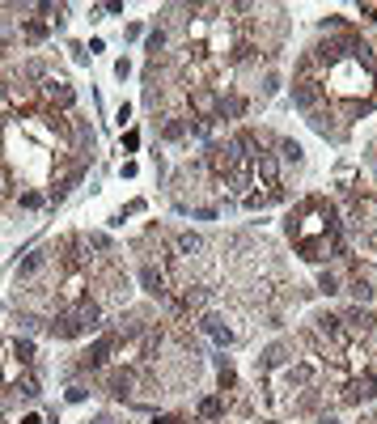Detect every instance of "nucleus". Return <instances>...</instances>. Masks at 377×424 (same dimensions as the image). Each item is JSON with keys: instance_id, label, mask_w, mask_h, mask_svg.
<instances>
[{"instance_id": "9d476101", "label": "nucleus", "mask_w": 377, "mask_h": 424, "mask_svg": "<svg viewBox=\"0 0 377 424\" xmlns=\"http://www.w3.org/2000/svg\"><path fill=\"white\" fill-rule=\"evenodd\" d=\"M187 136H191V119L170 115V119L161 123V140H170V144H174V140H187Z\"/></svg>"}, {"instance_id": "f257e3e1", "label": "nucleus", "mask_w": 377, "mask_h": 424, "mask_svg": "<svg viewBox=\"0 0 377 424\" xmlns=\"http://www.w3.org/2000/svg\"><path fill=\"white\" fill-rule=\"evenodd\" d=\"M344 293H352L356 302H361V297H365V302H373V297H377V268L356 263V268H352V276L344 280Z\"/></svg>"}, {"instance_id": "f03ea898", "label": "nucleus", "mask_w": 377, "mask_h": 424, "mask_svg": "<svg viewBox=\"0 0 377 424\" xmlns=\"http://www.w3.org/2000/svg\"><path fill=\"white\" fill-rule=\"evenodd\" d=\"M340 319H344V327H348L352 336H361V340H369V336L377 331V314L369 310V306H348Z\"/></svg>"}, {"instance_id": "f8f14e48", "label": "nucleus", "mask_w": 377, "mask_h": 424, "mask_svg": "<svg viewBox=\"0 0 377 424\" xmlns=\"http://www.w3.org/2000/svg\"><path fill=\"white\" fill-rule=\"evenodd\" d=\"M318 293H323V297H335V293H344V280H340V272L323 268V272H318Z\"/></svg>"}, {"instance_id": "f3484780", "label": "nucleus", "mask_w": 377, "mask_h": 424, "mask_svg": "<svg viewBox=\"0 0 377 424\" xmlns=\"http://www.w3.org/2000/svg\"><path fill=\"white\" fill-rule=\"evenodd\" d=\"M276 89H280V76H276V72H267V76H263V98H272Z\"/></svg>"}, {"instance_id": "aec40b11", "label": "nucleus", "mask_w": 377, "mask_h": 424, "mask_svg": "<svg viewBox=\"0 0 377 424\" xmlns=\"http://www.w3.org/2000/svg\"><path fill=\"white\" fill-rule=\"evenodd\" d=\"M369 170H373V174H377V144H373V149H369Z\"/></svg>"}, {"instance_id": "1a4fd4ad", "label": "nucleus", "mask_w": 377, "mask_h": 424, "mask_svg": "<svg viewBox=\"0 0 377 424\" xmlns=\"http://www.w3.org/2000/svg\"><path fill=\"white\" fill-rule=\"evenodd\" d=\"M310 127H314L318 136H331V140H340V123H335V115H331L327 106H314V110H310Z\"/></svg>"}, {"instance_id": "39448f33", "label": "nucleus", "mask_w": 377, "mask_h": 424, "mask_svg": "<svg viewBox=\"0 0 377 424\" xmlns=\"http://www.w3.org/2000/svg\"><path fill=\"white\" fill-rule=\"evenodd\" d=\"M199 331H204L216 348H229V344H233V327H229L221 314H199Z\"/></svg>"}, {"instance_id": "6ab92c4d", "label": "nucleus", "mask_w": 377, "mask_h": 424, "mask_svg": "<svg viewBox=\"0 0 377 424\" xmlns=\"http://www.w3.org/2000/svg\"><path fill=\"white\" fill-rule=\"evenodd\" d=\"M8 195V174H4V166H0V200Z\"/></svg>"}, {"instance_id": "412c9836", "label": "nucleus", "mask_w": 377, "mask_h": 424, "mask_svg": "<svg viewBox=\"0 0 377 424\" xmlns=\"http://www.w3.org/2000/svg\"><path fill=\"white\" fill-rule=\"evenodd\" d=\"M21 424H42L38 416H21Z\"/></svg>"}, {"instance_id": "2eb2a0df", "label": "nucleus", "mask_w": 377, "mask_h": 424, "mask_svg": "<svg viewBox=\"0 0 377 424\" xmlns=\"http://www.w3.org/2000/svg\"><path fill=\"white\" fill-rule=\"evenodd\" d=\"M13 357H17V365H34V344H30V340H17V344H13Z\"/></svg>"}, {"instance_id": "4468645a", "label": "nucleus", "mask_w": 377, "mask_h": 424, "mask_svg": "<svg viewBox=\"0 0 377 424\" xmlns=\"http://www.w3.org/2000/svg\"><path fill=\"white\" fill-rule=\"evenodd\" d=\"M166 42H170V38H166V30H161V25H157V30H153V34H149V42H144V47H149V55H153V59H157V55H161V51H166Z\"/></svg>"}, {"instance_id": "dca6fc26", "label": "nucleus", "mask_w": 377, "mask_h": 424, "mask_svg": "<svg viewBox=\"0 0 377 424\" xmlns=\"http://www.w3.org/2000/svg\"><path fill=\"white\" fill-rule=\"evenodd\" d=\"M17 391H21L25 399H34V395H38V378H30V374H25V378H17Z\"/></svg>"}, {"instance_id": "20e7f679", "label": "nucleus", "mask_w": 377, "mask_h": 424, "mask_svg": "<svg viewBox=\"0 0 377 424\" xmlns=\"http://www.w3.org/2000/svg\"><path fill=\"white\" fill-rule=\"evenodd\" d=\"M47 259H51V251H42V246H38V251H30V255L17 263V272H13V285H17V289H21V285H30V280L47 268Z\"/></svg>"}, {"instance_id": "423d86ee", "label": "nucleus", "mask_w": 377, "mask_h": 424, "mask_svg": "<svg viewBox=\"0 0 377 424\" xmlns=\"http://www.w3.org/2000/svg\"><path fill=\"white\" fill-rule=\"evenodd\" d=\"M373 399H377V374H361V378H352L348 391H344V403H373Z\"/></svg>"}, {"instance_id": "9b49d317", "label": "nucleus", "mask_w": 377, "mask_h": 424, "mask_svg": "<svg viewBox=\"0 0 377 424\" xmlns=\"http://www.w3.org/2000/svg\"><path fill=\"white\" fill-rule=\"evenodd\" d=\"M276 157H280L284 166H297V170L306 166V149H301L297 140H280V144H276Z\"/></svg>"}, {"instance_id": "6e6552de", "label": "nucleus", "mask_w": 377, "mask_h": 424, "mask_svg": "<svg viewBox=\"0 0 377 424\" xmlns=\"http://www.w3.org/2000/svg\"><path fill=\"white\" fill-rule=\"evenodd\" d=\"M204 251H208V242H204L199 234H191V229L174 234V255H182V259H195V255H204Z\"/></svg>"}, {"instance_id": "0eeeda50", "label": "nucleus", "mask_w": 377, "mask_h": 424, "mask_svg": "<svg viewBox=\"0 0 377 424\" xmlns=\"http://www.w3.org/2000/svg\"><path fill=\"white\" fill-rule=\"evenodd\" d=\"M42 93H47L51 102H59L64 110H72V106H76V93H72V89H68V81H59V76H47V81H42Z\"/></svg>"}, {"instance_id": "7ed1b4c3", "label": "nucleus", "mask_w": 377, "mask_h": 424, "mask_svg": "<svg viewBox=\"0 0 377 424\" xmlns=\"http://www.w3.org/2000/svg\"><path fill=\"white\" fill-rule=\"evenodd\" d=\"M140 285H144V293L149 297H157V302H170V280H166V272L149 259V263H140Z\"/></svg>"}, {"instance_id": "ddd939ff", "label": "nucleus", "mask_w": 377, "mask_h": 424, "mask_svg": "<svg viewBox=\"0 0 377 424\" xmlns=\"http://www.w3.org/2000/svg\"><path fill=\"white\" fill-rule=\"evenodd\" d=\"M199 416H204V420H221V416H225V399H216V395L204 399V403H199Z\"/></svg>"}, {"instance_id": "a211bd4d", "label": "nucleus", "mask_w": 377, "mask_h": 424, "mask_svg": "<svg viewBox=\"0 0 377 424\" xmlns=\"http://www.w3.org/2000/svg\"><path fill=\"white\" fill-rule=\"evenodd\" d=\"M17 204H21V208H38V204H42V195H38V191H21V200H17Z\"/></svg>"}]
</instances>
